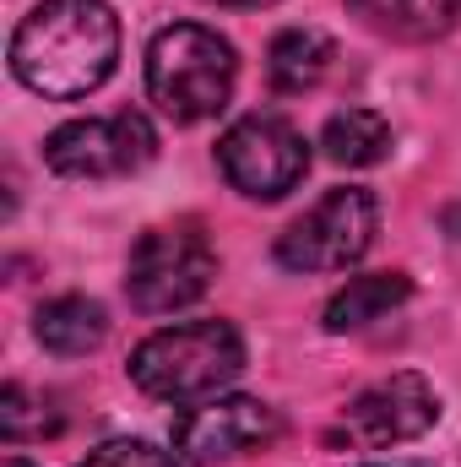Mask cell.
<instances>
[{"mask_svg": "<svg viewBox=\"0 0 461 467\" xmlns=\"http://www.w3.org/2000/svg\"><path fill=\"white\" fill-rule=\"evenodd\" d=\"M82 467H179V457H169L152 441H104L98 451H87Z\"/></svg>", "mask_w": 461, "mask_h": 467, "instance_id": "cell-16", "label": "cell"}, {"mask_svg": "<svg viewBox=\"0 0 461 467\" xmlns=\"http://www.w3.org/2000/svg\"><path fill=\"white\" fill-rule=\"evenodd\" d=\"M440 419V402H435V386L424 375H385L374 386H364L353 402L343 408V424H337V441L347 446H364V451H385V446H402V441H418L429 424Z\"/></svg>", "mask_w": 461, "mask_h": 467, "instance_id": "cell-9", "label": "cell"}, {"mask_svg": "<svg viewBox=\"0 0 461 467\" xmlns=\"http://www.w3.org/2000/svg\"><path fill=\"white\" fill-rule=\"evenodd\" d=\"M374 33L402 38V44H429L451 33L461 16V0H347Z\"/></svg>", "mask_w": 461, "mask_h": 467, "instance_id": "cell-12", "label": "cell"}, {"mask_svg": "<svg viewBox=\"0 0 461 467\" xmlns=\"http://www.w3.org/2000/svg\"><path fill=\"white\" fill-rule=\"evenodd\" d=\"M212 277H218V250L201 234V223L147 229L125 261V294L141 316H174L196 305L212 288Z\"/></svg>", "mask_w": 461, "mask_h": 467, "instance_id": "cell-4", "label": "cell"}, {"mask_svg": "<svg viewBox=\"0 0 461 467\" xmlns=\"http://www.w3.org/2000/svg\"><path fill=\"white\" fill-rule=\"evenodd\" d=\"M33 337L49 353H60V358H82V353H93L109 337V316H104L98 299L60 294V299H49V305L33 316Z\"/></svg>", "mask_w": 461, "mask_h": 467, "instance_id": "cell-10", "label": "cell"}, {"mask_svg": "<svg viewBox=\"0 0 461 467\" xmlns=\"http://www.w3.org/2000/svg\"><path fill=\"white\" fill-rule=\"evenodd\" d=\"M244 369V343L229 321H179L130 353V380L158 402H207Z\"/></svg>", "mask_w": 461, "mask_h": 467, "instance_id": "cell-3", "label": "cell"}, {"mask_svg": "<svg viewBox=\"0 0 461 467\" xmlns=\"http://www.w3.org/2000/svg\"><path fill=\"white\" fill-rule=\"evenodd\" d=\"M207 5H229V11H261V5H277V0H207Z\"/></svg>", "mask_w": 461, "mask_h": 467, "instance_id": "cell-17", "label": "cell"}, {"mask_svg": "<svg viewBox=\"0 0 461 467\" xmlns=\"http://www.w3.org/2000/svg\"><path fill=\"white\" fill-rule=\"evenodd\" d=\"M5 467H27V462H22V457H5Z\"/></svg>", "mask_w": 461, "mask_h": 467, "instance_id": "cell-18", "label": "cell"}, {"mask_svg": "<svg viewBox=\"0 0 461 467\" xmlns=\"http://www.w3.org/2000/svg\"><path fill=\"white\" fill-rule=\"evenodd\" d=\"M60 430V419L49 413V402H33L27 397V386H5L0 391V435H5V446H22V441H33V435H55Z\"/></svg>", "mask_w": 461, "mask_h": 467, "instance_id": "cell-15", "label": "cell"}, {"mask_svg": "<svg viewBox=\"0 0 461 467\" xmlns=\"http://www.w3.org/2000/svg\"><path fill=\"white\" fill-rule=\"evenodd\" d=\"M119 60V16L104 0H44L11 33V71L27 93L71 104L109 82Z\"/></svg>", "mask_w": 461, "mask_h": 467, "instance_id": "cell-1", "label": "cell"}, {"mask_svg": "<svg viewBox=\"0 0 461 467\" xmlns=\"http://www.w3.org/2000/svg\"><path fill=\"white\" fill-rule=\"evenodd\" d=\"M332 60H337V44L321 27H288L266 49V82L277 93H310L332 71Z\"/></svg>", "mask_w": 461, "mask_h": 467, "instance_id": "cell-11", "label": "cell"}, {"mask_svg": "<svg viewBox=\"0 0 461 467\" xmlns=\"http://www.w3.org/2000/svg\"><path fill=\"white\" fill-rule=\"evenodd\" d=\"M218 169H223V180L239 196H250V202H282L304 180L310 147H304V136L288 119L244 115L218 141Z\"/></svg>", "mask_w": 461, "mask_h": 467, "instance_id": "cell-6", "label": "cell"}, {"mask_svg": "<svg viewBox=\"0 0 461 467\" xmlns=\"http://www.w3.org/2000/svg\"><path fill=\"white\" fill-rule=\"evenodd\" d=\"M374 229H380V202L358 185H343L288 223V234L277 239V261L288 272H347L374 244Z\"/></svg>", "mask_w": 461, "mask_h": 467, "instance_id": "cell-5", "label": "cell"}, {"mask_svg": "<svg viewBox=\"0 0 461 467\" xmlns=\"http://www.w3.org/2000/svg\"><path fill=\"white\" fill-rule=\"evenodd\" d=\"M413 299V283L402 272H369V277H347V288L332 294L326 305V332H358L380 316H391L396 305Z\"/></svg>", "mask_w": 461, "mask_h": 467, "instance_id": "cell-13", "label": "cell"}, {"mask_svg": "<svg viewBox=\"0 0 461 467\" xmlns=\"http://www.w3.org/2000/svg\"><path fill=\"white\" fill-rule=\"evenodd\" d=\"M321 147L332 163H347V169H369L391 152V125L374 115V109H343V115L326 119L321 130Z\"/></svg>", "mask_w": 461, "mask_h": 467, "instance_id": "cell-14", "label": "cell"}, {"mask_svg": "<svg viewBox=\"0 0 461 467\" xmlns=\"http://www.w3.org/2000/svg\"><path fill=\"white\" fill-rule=\"evenodd\" d=\"M277 435H282V419L261 397H207V402H196L174 419V451L196 467L261 451Z\"/></svg>", "mask_w": 461, "mask_h": 467, "instance_id": "cell-8", "label": "cell"}, {"mask_svg": "<svg viewBox=\"0 0 461 467\" xmlns=\"http://www.w3.org/2000/svg\"><path fill=\"white\" fill-rule=\"evenodd\" d=\"M152 152H158V130L147 125V115H130V109L71 119L44 141V163L66 180H119L152 163Z\"/></svg>", "mask_w": 461, "mask_h": 467, "instance_id": "cell-7", "label": "cell"}, {"mask_svg": "<svg viewBox=\"0 0 461 467\" xmlns=\"http://www.w3.org/2000/svg\"><path fill=\"white\" fill-rule=\"evenodd\" d=\"M233 44L201 22H174L147 49V93L174 125H196L229 109L233 99Z\"/></svg>", "mask_w": 461, "mask_h": 467, "instance_id": "cell-2", "label": "cell"}]
</instances>
